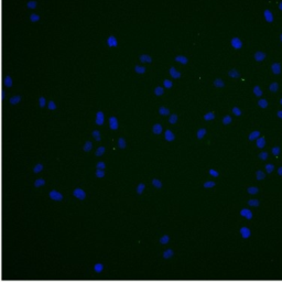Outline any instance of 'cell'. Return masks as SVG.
I'll return each mask as SVG.
<instances>
[{
	"label": "cell",
	"mask_w": 282,
	"mask_h": 282,
	"mask_svg": "<svg viewBox=\"0 0 282 282\" xmlns=\"http://www.w3.org/2000/svg\"><path fill=\"white\" fill-rule=\"evenodd\" d=\"M73 195H74L76 198H78V199H81V201H83V199L86 198V193H85L82 189H76V190H74Z\"/></svg>",
	"instance_id": "cell-1"
},
{
	"label": "cell",
	"mask_w": 282,
	"mask_h": 282,
	"mask_svg": "<svg viewBox=\"0 0 282 282\" xmlns=\"http://www.w3.org/2000/svg\"><path fill=\"white\" fill-rule=\"evenodd\" d=\"M240 215H241L242 217H245L246 219H248V220L252 219V217H254L252 211H250V209H248V208H242V209L240 211Z\"/></svg>",
	"instance_id": "cell-2"
},
{
	"label": "cell",
	"mask_w": 282,
	"mask_h": 282,
	"mask_svg": "<svg viewBox=\"0 0 282 282\" xmlns=\"http://www.w3.org/2000/svg\"><path fill=\"white\" fill-rule=\"evenodd\" d=\"M239 233L244 239H248V238L251 236V230H250L248 227H241L239 230Z\"/></svg>",
	"instance_id": "cell-3"
},
{
	"label": "cell",
	"mask_w": 282,
	"mask_h": 282,
	"mask_svg": "<svg viewBox=\"0 0 282 282\" xmlns=\"http://www.w3.org/2000/svg\"><path fill=\"white\" fill-rule=\"evenodd\" d=\"M50 197L52 198L53 201H62L63 199V195L61 193H58L57 191H51L50 192Z\"/></svg>",
	"instance_id": "cell-4"
},
{
	"label": "cell",
	"mask_w": 282,
	"mask_h": 282,
	"mask_svg": "<svg viewBox=\"0 0 282 282\" xmlns=\"http://www.w3.org/2000/svg\"><path fill=\"white\" fill-rule=\"evenodd\" d=\"M109 127L111 130H117L118 129V120L116 117H110L109 118Z\"/></svg>",
	"instance_id": "cell-5"
},
{
	"label": "cell",
	"mask_w": 282,
	"mask_h": 282,
	"mask_svg": "<svg viewBox=\"0 0 282 282\" xmlns=\"http://www.w3.org/2000/svg\"><path fill=\"white\" fill-rule=\"evenodd\" d=\"M266 138L265 137H259L258 139H257V141H256V144H257V147L259 149H263L265 147H266Z\"/></svg>",
	"instance_id": "cell-6"
},
{
	"label": "cell",
	"mask_w": 282,
	"mask_h": 282,
	"mask_svg": "<svg viewBox=\"0 0 282 282\" xmlns=\"http://www.w3.org/2000/svg\"><path fill=\"white\" fill-rule=\"evenodd\" d=\"M96 124L98 126H101L104 124V113L101 111H98L97 115H96Z\"/></svg>",
	"instance_id": "cell-7"
},
{
	"label": "cell",
	"mask_w": 282,
	"mask_h": 282,
	"mask_svg": "<svg viewBox=\"0 0 282 282\" xmlns=\"http://www.w3.org/2000/svg\"><path fill=\"white\" fill-rule=\"evenodd\" d=\"M152 132L155 134H160L162 132V126H161L160 124H155V125H153V127H152Z\"/></svg>",
	"instance_id": "cell-8"
},
{
	"label": "cell",
	"mask_w": 282,
	"mask_h": 282,
	"mask_svg": "<svg viewBox=\"0 0 282 282\" xmlns=\"http://www.w3.org/2000/svg\"><path fill=\"white\" fill-rule=\"evenodd\" d=\"M259 137H260V131L256 130V131H254V132H251V134H249L248 139H249V141H254V140H257Z\"/></svg>",
	"instance_id": "cell-9"
},
{
	"label": "cell",
	"mask_w": 282,
	"mask_h": 282,
	"mask_svg": "<svg viewBox=\"0 0 282 282\" xmlns=\"http://www.w3.org/2000/svg\"><path fill=\"white\" fill-rule=\"evenodd\" d=\"M175 139V136L174 134L171 131V130H167L165 131V140L167 141H173Z\"/></svg>",
	"instance_id": "cell-10"
},
{
	"label": "cell",
	"mask_w": 282,
	"mask_h": 282,
	"mask_svg": "<svg viewBox=\"0 0 282 282\" xmlns=\"http://www.w3.org/2000/svg\"><path fill=\"white\" fill-rule=\"evenodd\" d=\"M247 192H248V194L256 195V194H258V193H259V189H258L257 186H250V187H248V189H247Z\"/></svg>",
	"instance_id": "cell-11"
},
{
	"label": "cell",
	"mask_w": 282,
	"mask_h": 282,
	"mask_svg": "<svg viewBox=\"0 0 282 282\" xmlns=\"http://www.w3.org/2000/svg\"><path fill=\"white\" fill-rule=\"evenodd\" d=\"M258 106L260 107V108H267L268 107V100L267 99H263V98H260L258 100Z\"/></svg>",
	"instance_id": "cell-12"
},
{
	"label": "cell",
	"mask_w": 282,
	"mask_h": 282,
	"mask_svg": "<svg viewBox=\"0 0 282 282\" xmlns=\"http://www.w3.org/2000/svg\"><path fill=\"white\" fill-rule=\"evenodd\" d=\"M256 179L258 180V181H262V180H265L266 179V174L260 171V170H258L257 172H256Z\"/></svg>",
	"instance_id": "cell-13"
},
{
	"label": "cell",
	"mask_w": 282,
	"mask_h": 282,
	"mask_svg": "<svg viewBox=\"0 0 282 282\" xmlns=\"http://www.w3.org/2000/svg\"><path fill=\"white\" fill-rule=\"evenodd\" d=\"M248 205L251 207H258L260 205V201L259 199H249L248 201Z\"/></svg>",
	"instance_id": "cell-14"
},
{
	"label": "cell",
	"mask_w": 282,
	"mask_h": 282,
	"mask_svg": "<svg viewBox=\"0 0 282 282\" xmlns=\"http://www.w3.org/2000/svg\"><path fill=\"white\" fill-rule=\"evenodd\" d=\"M92 148H93L92 142H91V141H86V143L84 144V148H83V150H84L85 152H89V151L92 150Z\"/></svg>",
	"instance_id": "cell-15"
},
{
	"label": "cell",
	"mask_w": 282,
	"mask_h": 282,
	"mask_svg": "<svg viewBox=\"0 0 282 282\" xmlns=\"http://www.w3.org/2000/svg\"><path fill=\"white\" fill-rule=\"evenodd\" d=\"M173 254H174L173 250H171V249H168V250H165V251L163 252V258H164V259H169V258H171V257H172Z\"/></svg>",
	"instance_id": "cell-16"
},
{
	"label": "cell",
	"mask_w": 282,
	"mask_h": 282,
	"mask_svg": "<svg viewBox=\"0 0 282 282\" xmlns=\"http://www.w3.org/2000/svg\"><path fill=\"white\" fill-rule=\"evenodd\" d=\"M20 100H21V97H20V96H14V97H11V98L9 99V103H10L11 105H15V104H18Z\"/></svg>",
	"instance_id": "cell-17"
},
{
	"label": "cell",
	"mask_w": 282,
	"mask_h": 282,
	"mask_svg": "<svg viewBox=\"0 0 282 282\" xmlns=\"http://www.w3.org/2000/svg\"><path fill=\"white\" fill-rule=\"evenodd\" d=\"M170 74H171V76H172L173 78H180L181 77V74H180L179 72H176L175 68H173V67L170 70Z\"/></svg>",
	"instance_id": "cell-18"
},
{
	"label": "cell",
	"mask_w": 282,
	"mask_h": 282,
	"mask_svg": "<svg viewBox=\"0 0 282 282\" xmlns=\"http://www.w3.org/2000/svg\"><path fill=\"white\" fill-rule=\"evenodd\" d=\"M159 113H160V115H162V116H167V115L170 113V110L168 108H165L164 106H162V107L159 108Z\"/></svg>",
	"instance_id": "cell-19"
},
{
	"label": "cell",
	"mask_w": 282,
	"mask_h": 282,
	"mask_svg": "<svg viewBox=\"0 0 282 282\" xmlns=\"http://www.w3.org/2000/svg\"><path fill=\"white\" fill-rule=\"evenodd\" d=\"M254 94L257 97H261L262 96V91L259 86H254Z\"/></svg>",
	"instance_id": "cell-20"
},
{
	"label": "cell",
	"mask_w": 282,
	"mask_h": 282,
	"mask_svg": "<svg viewBox=\"0 0 282 282\" xmlns=\"http://www.w3.org/2000/svg\"><path fill=\"white\" fill-rule=\"evenodd\" d=\"M266 171H267V173H272L273 171H275V165L272 164V163H268V164H266Z\"/></svg>",
	"instance_id": "cell-21"
},
{
	"label": "cell",
	"mask_w": 282,
	"mask_h": 282,
	"mask_svg": "<svg viewBox=\"0 0 282 282\" xmlns=\"http://www.w3.org/2000/svg\"><path fill=\"white\" fill-rule=\"evenodd\" d=\"M93 138L95 139L96 141H100L101 140V137H100V132H99L98 130H94L93 131Z\"/></svg>",
	"instance_id": "cell-22"
},
{
	"label": "cell",
	"mask_w": 282,
	"mask_h": 282,
	"mask_svg": "<svg viewBox=\"0 0 282 282\" xmlns=\"http://www.w3.org/2000/svg\"><path fill=\"white\" fill-rule=\"evenodd\" d=\"M126 141L124 138H119V140H118V148L119 149H125L126 148Z\"/></svg>",
	"instance_id": "cell-23"
},
{
	"label": "cell",
	"mask_w": 282,
	"mask_h": 282,
	"mask_svg": "<svg viewBox=\"0 0 282 282\" xmlns=\"http://www.w3.org/2000/svg\"><path fill=\"white\" fill-rule=\"evenodd\" d=\"M271 152H272V154L275 155V156H278V155L280 154V152H281V149H280V147H273V148L271 149Z\"/></svg>",
	"instance_id": "cell-24"
},
{
	"label": "cell",
	"mask_w": 282,
	"mask_h": 282,
	"mask_svg": "<svg viewBox=\"0 0 282 282\" xmlns=\"http://www.w3.org/2000/svg\"><path fill=\"white\" fill-rule=\"evenodd\" d=\"M258 156H259V159H261L262 161H266V160H267V159L269 158V154H268V152H266V151H262V152H260V153H259V155H258Z\"/></svg>",
	"instance_id": "cell-25"
},
{
	"label": "cell",
	"mask_w": 282,
	"mask_h": 282,
	"mask_svg": "<svg viewBox=\"0 0 282 282\" xmlns=\"http://www.w3.org/2000/svg\"><path fill=\"white\" fill-rule=\"evenodd\" d=\"M205 134H206V129H204V128L199 129L197 131V139H203V137Z\"/></svg>",
	"instance_id": "cell-26"
},
{
	"label": "cell",
	"mask_w": 282,
	"mask_h": 282,
	"mask_svg": "<svg viewBox=\"0 0 282 282\" xmlns=\"http://www.w3.org/2000/svg\"><path fill=\"white\" fill-rule=\"evenodd\" d=\"M152 185H153L154 187H156V189H161V187H162V183H161L159 180H156V179H153V180H152Z\"/></svg>",
	"instance_id": "cell-27"
},
{
	"label": "cell",
	"mask_w": 282,
	"mask_h": 282,
	"mask_svg": "<svg viewBox=\"0 0 282 282\" xmlns=\"http://www.w3.org/2000/svg\"><path fill=\"white\" fill-rule=\"evenodd\" d=\"M269 89H270V91H271L272 93L278 92V89H279V85H278V83H272V84L270 85Z\"/></svg>",
	"instance_id": "cell-28"
},
{
	"label": "cell",
	"mask_w": 282,
	"mask_h": 282,
	"mask_svg": "<svg viewBox=\"0 0 282 282\" xmlns=\"http://www.w3.org/2000/svg\"><path fill=\"white\" fill-rule=\"evenodd\" d=\"M214 86H216V87H218V88H223L225 84H224V82L222 81V79H216L215 82H214Z\"/></svg>",
	"instance_id": "cell-29"
},
{
	"label": "cell",
	"mask_w": 282,
	"mask_h": 282,
	"mask_svg": "<svg viewBox=\"0 0 282 282\" xmlns=\"http://www.w3.org/2000/svg\"><path fill=\"white\" fill-rule=\"evenodd\" d=\"M104 153H105V148H104V147H99V148L97 149V151L95 152V155H96V156H101Z\"/></svg>",
	"instance_id": "cell-30"
},
{
	"label": "cell",
	"mask_w": 282,
	"mask_h": 282,
	"mask_svg": "<svg viewBox=\"0 0 282 282\" xmlns=\"http://www.w3.org/2000/svg\"><path fill=\"white\" fill-rule=\"evenodd\" d=\"M176 120H177V115H171L170 116V118H169V124H171V125H174V124H176Z\"/></svg>",
	"instance_id": "cell-31"
},
{
	"label": "cell",
	"mask_w": 282,
	"mask_h": 282,
	"mask_svg": "<svg viewBox=\"0 0 282 282\" xmlns=\"http://www.w3.org/2000/svg\"><path fill=\"white\" fill-rule=\"evenodd\" d=\"M44 184H45V181L43 179H39V180H36L34 182V186L35 187H40V186H42Z\"/></svg>",
	"instance_id": "cell-32"
},
{
	"label": "cell",
	"mask_w": 282,
	"mask_h": 282,
	"mask_svg": "<svg viewBox=\"0 0 282 282\" xmlns=\"http://www.w3.org/2000/svg\"><path fill=\"white\" fill-rule=\"evenodd\" d=\"M215 118V115H214V113H206V115H204V120H206V121H208V120H213Z\"/></svg>",
	"instance_id": "cell-33"
},
{
	"label": "cell",
	"mask_w": 282,
	"mask_h": 282,
	"mask_svg": "<svg viewBox=\"0 0 282 282\" xmlns=\"http://www.w3.org/2000/svg\"><path fill=\"white\" fill-rule=\"evenodd\" d=\"M103 269H104V266L101 265V263H97V265H95V267H94V270L99 273V272H101L103 271Z\"/></svg>",
	"instance_id": "cell-34"
},
{
	"label": "cell",
	"mask_w": 282,
	"mask_h": 282,
	"mask_svg": "<svg viewBox=\"0 0 282 282\" xmlns=\"http://www.w3.org/2000/svg\"><path fill=\"white\" fill-rule=\"evenodd\" d=\"M144 189H146V185L144 184H139L138 185V187H137V194H142V192L144 191Z\"/></svg>",
	"instance_id": "cell-35"
},
{
	"label": "cell",
	"mask_w": 282,
	"mask_h": 282,
	"mask_svg": "<svg viewBox=\"0 0 282 282\" xmlns=\"http://www.w3.org/2000/svg\"><path fill=\"white\" fill-rule=\"evenodd\" d=\"M163 93H164V89L162 87H156L154 89V94L156 96H161V95H163Z\"/></svg>",
	"instance_id": "cell-36"
},
{
	"label": "cell",
	"mask_w": 282,
	"mask_h": 282,
	"mask_svg": "<svg viewBox=\"0 0 282 282\" xmlns=\"http://www.w3.org/2000/svg\"><path fill=\"white\" fill-rule=\"evenodd\" d=\"M216 184H215V182H211V181H208V182H205L204 184H203V186H204L205 189H209V187H214Z\"/></svg>",
	"instance_id": "cell-37"
},
{
	"label": "cell",
	"mask_w": 282,
	"mask_h": 282,
	"mask_svg": "<svg viewBox=\"0 0 282 282\" xmlns=\"http://www.w3.org/2000/svg\"><path fill=\"white\" fill-rule=\"evenodd\" d=\"M232 122V117L228 115V116H225L224 118H223V124L224 125H229Z\"/></svg>",
	"instance_id": "cell-38"
},
{
	"label": "cell",
	"mask_w": 282,
	"mask_h": 282,
	"mask_svg": "<svg viewBox=\"0 0 282 282\" xmlns=\"http://www.w3.org/2000/svg\"><path fill=\"white\" fill-rule=\"evenodd\" d=\"M42 170H43V165H42V164H40V163H39V164H36V165H35V167H34V169H33V171H34V173H40V172H41Z\"/></svg>",
	"instance_id": "cell-39"
},
{
	"label": "cell",
	"mask_w": 282,
	"mask_h": 282,
	"mask_svg": "<svg viewBox=\"0 0 282 282\" xmlns=\"http://www.w3.org/2000/svg\"><path fill=\"white\" fill-rule=\"evenodd\" d=\"M169 240H170L169 236H168V235H165V236H163L162 238H160V244H162V245H164V244H168V242H169Z\"/></svg>",
	"instance_id": "cell-40"
},
{
	"label": "cell",
	"mask_w": 282,
	"mask_h": 282,
	"mask_svg": "<svg viewBox=\"0 0 282 282\" xmlns=\"http://www.w3.org/2000/svg\"><path fill=\"white\" fill-rule=\"evenodd\" d=\"M233 113L234 115H236L237 117H239V116H241V113H241V110H240L238 107H234L233 108Z\"/></svg>",
	"instance_id": "cell-41"
},
{
	"label": "cell",
	"mask_w": 282,
	"mask_h": 282,
	"mask_svg": "<svg viewBox=\"0 0 282 282\" xmlns=\"http://www.w3.org/2000/svg\"><path fill=\"white\" fill-rule=\"evenodd\" d=\"M104 175H105L104 170L97 169V171H96V176H97V177H104Z\"/></svg>",
	"instance_id": "cell-42"
},
{
	"label": "cell",
	"mask_w": 282,
	"mask_h": 282,
	"mask_svg": "<svg viewBox=\"0 0 282 282\" xmlns=\"http://www.w3.org/2000/svg\"><path fill=\"white\" fill-rule=\"evenodd\" d=\"M5 85L7 86V87H11V85H12V82H11V78L7 76L6 77V81H5Z\"/></svg>",
	"instance_id": "cell-43"
},
{
	"label": "cell",
	"mask_w": 282,
	"mask_h": 282,
	"mask_svg": "<svg viewBox=\"0 0 282 282\" xmlns=\"http://www.w3.org/2000/svg\"><path fill=\"white\" fill-rule=\"evenodd\" d=\"M272 70H273V73H275V74H279V73H280V66L275 64V65H273Z\"/></svg>",
	"instance_id": "cell-44"
},
{
	"label": "cell",
	"mask_w": 282,
	"mask_h": 282,
	"mask_svg": "<svg viewBox=\"0 0 282 282\" xmlns=\"http://www.w3.org/2000/svg\"><path fill=\"white\" fill-rule=\"evenodd\" d=\"M172 85H173L172 84V82H170V81H168V79H167V81H164V87H165V88H171V87H172Z\"/></svg>",
	"instance_id": "cell-45"
},
{
	"label": "cell",
	"mask_w": 282,
	"mask_h": 282,
	"mask_svg": "<svg viewBox=\"0 0 282 282\" xmlns=\"http://www.w3.org/2000/svg\"><path fill=\"white\" fill-rule=\"evenodd\" d=\"M39 104H40V107H44V106H45V98H44V97H40V99H39Z\"/></svg>",
	"instance_id": "cell-46"
},
{
	"label": "cell",
	"mask_w": 282,
	"mask_h": 282,
	"mask_svg": "<svg viewBox=\"0 0 282 282\" xmlns=\"http://www.w3.org/2000/svg\"><path fill=\"white\" fill-rule=\"evenodd\" d=\"M48 107H49V109H51V110H53V109H55V108H56V106H55V104H54V101H52V100L49 103V106H48Z\"/></svg>",
	"instance_id": "cell-47"
},
{
	"label": "cell",
	"mask_w": 282,
	"mask_h": 282,
	"mask_svg": "<svg viewBox=\"0 0 282 282\" xmlns=\"http://www.w3.org/2000/svg\"><path fill=\"white\" fill-rule=\"evenodd\" d=\"M229 76H232V77H238L239 74L236 70H232V72H229Z\"/></svg>",
	"instance_id": "cell-48"
},
{
	"label": "cell",
	"mask_w": 282,
	"mask_h": 282,
	"mask_svg": "<svg viewBox=\"0 0 282 282\" xmlns=\"http://www.w3.org/2000/svg\"><path fill=\"white\" fill-rule=\"evenodd\" d=\"M140 58H141V61H142V62H151V58L148 57L147 55H143V56H141Z\"/></svg>",
	"instance_id": "cell-49"
},
{
	"label": "cell",
	"mask_w": 282,
	"mask_h": 282,
	"mask_svg": "<svg viewBox=\"0 0 282 282\" xmlns=\"http://www.w3.org/2000/svg\"><path fill=\"white\" fill-rule=\"evenodd\" d=\"M106 168L105 163L104 162H98L97 163V169H100V170H104Z\"/></svg>",
	"instance_id": "cell-50"
},
{
	"label": "cell",
	"mask_w": 282,
	"mask_h": 282,
	"mask_svg": "<svg viewBox=\"0 0 282 282\" xmlns=\"http://www.w3.org/2000/svg\"><path fill=\"white\" fill-rule=\"evenodd\" d=\"M176 61H179V62H181V63H186V62H187V60H186L185 57H182V56L176 57Z\"/></svg>",
	"instance_id": "cell-51"
},
{
	"label": "cell",
	"mask_w": 282,
	"mask_h": 282,
	"mask_svg": "<svg viewBox=\"0 0 282 282\" xmlns=\"http://www.w3.org/2000/svg\"><path fill=\"white\" fill-rule=\"evenodd\" d=\"M209 174L213 176H215V177H217V176H218V172L215 171V170H209Z\"/></svg>",
	"instance_id": "cell-52"
},
{
	"label": "cell",
	"mask_w": 282,
	"mask_h": 282,
	"mask_svg": "<svg viewBox=\"0 0 282 282\" xmlns=\"http://www.w3.org/2000/svg\"><path fill=\"white\" fill-rule=\"evenodd\" d=\"M134 70H136L137 73H144V68H143V67H139V66H137Z\"/></svg>",
	"instance_id": "cell-53"
},
{
	"label": "cell",
	"mask_w": 282,
	"mask_h": 282,
	"mask_svg": "<svg viewBox=\"0 0 282 282\" xmlns=\"http://www.w3.org/2000/svg\"><path fill=\"white\" fill-rule=\"evenodd\" d=\"M233 45L235 46V48H240V42L239 41H237V40H234Z\"/></svg>",
	"instance_id": "cell-54"
},
{
	"label": "cell",
	"mask_w": 282,
	"mask_h": 282,
	"mask_svg": "<svg viewBox=\"0 0 282 282\" xmlns=\"http://www.w3.org/2000/svg\"><path fill=\"white\" fill-rule=\"evenodd\" d=\"M108 43H109V45H116V40H113V38H110Z\"/></svg>",
	"instance_id": "cell-55"
},
{
	"label": "cell",
	"mask_w": 282,
	"mask_h": 282,
	"mask_svg": "<svg viewBox=\"0 0 282 282\" xmlns=\"http://www.w3.org/2000/svg\"><path fill=\"white\" fill-rule=\"evenodd\" d=\"M277 116H278V118L282 119V110H279V111L277 113Z\"/></svg>",
	"instance_id": "cell-56"
},
{
	"label": "cell",
	"mask_w": 282,
	"mask_h": 282,
	"mask_svg": "<svg viewBox=\"0 0 282 282\" xmlns=\"http://www.w3.org/2000/svg\"><path fill=\"white\" fill-rule=\"evenodd\" d=\"M278 174L280 176H282V167H280V168L278 169Z\"/></svg>",
	"instance_id": "cell-57"
},
{
	"label": "cell",
	"mask_w": 282,
	"mask_h": 282,
	"mask_svg": "<svg viewBox=\"0 0 282 282\" xmlns=\"http://www.w3.org/2000/svg\"><path fill=\"white\" fill-rule=\"evenodd\" d=\"M256 57H257V60H262L263 58V54H258Z\"/></svg>",
	"instance_id": "cell-58"
},
{
	"label": "cell",
	"mask_w": 282,
	"mask_h": 282,
	"mask_svg": "<svg viewBox=\"0 0 282 282\" xmlns=\"http://www.w3.org/2000/svg\"><path fill=\"white\" fill-rule=\"evenodd\" d=\"M280 105H281V106H282V98H281V99H280Z\"/></svg>",
	"instance_id": "cell-59"
}]
</instances>
